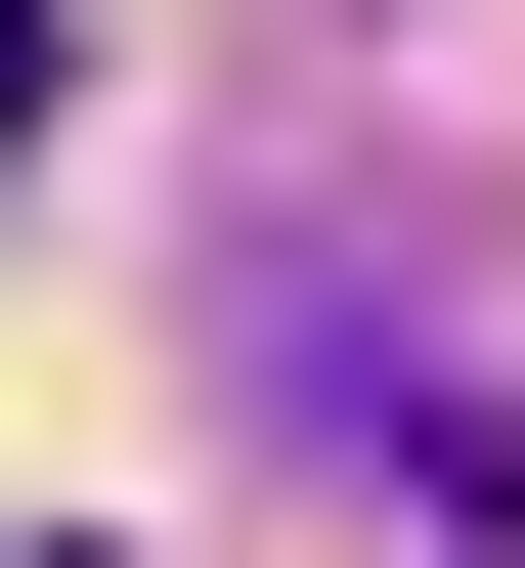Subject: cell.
Returning <instances> with one entry per match:
<instances>
[{
	"label": "cell",
	"mask_w": 525,
	"mask_h": 568,
	"mask_svg": "<svg viewBox=\"0 0 525 568\" xmlns=\"http://www.w3.org/2000/svg\"><path fill=\"white\" fill-rule=\"evenodd\" d=\"M44 568H88V525H44Z\"/></svg>",
	"instance_id": "3"
},
{
	"label": "cell",
	"mask_w": 525,
	"mask_h": 568,
	"mask_svg": "<svg viewBox=\"0 0 525 568\" xmlns=\"http://www.w3.org/2000/svg\"><path fill=\"white\" fill-rule=\"evenodd\" d=\"M438 568H525V394H482V437H438Z\"/></svg>",
	"instance_id": "1"
},
{
	"label": "cell",
	"mask_w": 525,
	"mask_h": 568,
	"mask_svg": "<svg viewBox=\"0 0 525 568\" xmlns=\"http://www.w3.org/2000/svg\"><path fill=\"white\" fill-rule=\"evenodd\" d=\"M44 88H88V44H44V0H0V175H44Z\"/></svg>",
	"instance_id": "2"
}]
</instances>
